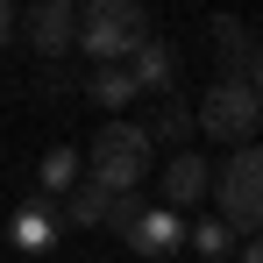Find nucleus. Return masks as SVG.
<instances>
[{"instance_id": "obj_17", "label": "nucleus", "mask_w": 263, "mask_h": 263, "mask_svg": "<svg viewBox=\"0 0 263 263\" xmlns=\"http://www.w3.org/2000/svg\"><path fill=\"white\" fill-rule=\"evenodd\" d=\"M14 43V7H7V0H0V50Z\"/></svg>"}, {"instance_id": "obj_1", "label": "nucleus", "mask_w": 263, "mask_h": 263, "mask_svg": "<svg viewBox=\"0 0 263 263\" xmlns=\"http://www.w3.org/2000/svg\"><path fill=\"white\" fill-rule=\"evenodd\" d=\"M142 43H149L142 0H92V7H79V50L92 64H128Z\"/></svg>"}, {"instance_id": "obj_13", "label": "nucleus", "mask_w": 263, "mask_h": 263, "mask_svg": "<svg viewBox=\"0 0 263 263\" xmlns=\"http://www.w3.org/2000/svg\"><path fill=\"white\" fill-rule=\"evenodd\" d=\"M92 100H100V107H128V100H135L128 64H92Z\"/></svg>"}, {"instance_id": "obj_14", "label": "nucleus", "mask_w": 263, "mask_h": 263, "mask_svg": "<svg viewBox=\"0 0 263 263\" xmlns=\"http://www.w3.org/2000/svg\"><path fill=\"white\" fill-rule=\"evenodd\" d=\"M185 135H192V114H185V107H164V114L149 121V142H171V149H185Z\"/></svg>"}, {"instance_id": "obj_5", "label": "nucleus", "mask_w": 263, "mask_h": 263, "mask_svg": "<svg viewBox=\"0 0 263 263\" xmlns=\"http://www.w3.org/2000/svg\"><path fill=\"white\" fill-rule=\"evenodd\" d=\"M29 43L43 50V57H64V50L79 43V14H71V0H43V7H29Z\"/></svg>"}, {"instance_id": "obj_18", "label": "nucleus", "mask_w": 263, "mask_h": 263, "mask_svg": "<svg viewBox=\"0 0 263 263\" xmlns=\"http://www.w3.org/2000/svg\"><path fill=\"white\" fill-rule=\"evenodd\" d=\"M242 263H263V235H249V249H242Z\"/></svg>"}, {"instance_id": "obj_4", "label": "nucleus", "mask_w": 263, "mask_h": 263, "mask_svg": "<svg viewBox=\"0 0 263 263\" xmlns=\"http://www.w3.org/2000/svg\"><path fill=\"white\" fill-rule=\"evenodd\" d=\"M214 199L228 228H263V149H235L228 164L214 171Z\"/></svg>"}, {"instance_id": "obj_9", "label": "nucleus", "mask_w": 263, "mask_h": 263, "mask_svg": "<svg viewBox=\"0 0 263 263\" xmlns=\"http://www.w3.org/2000/svg\"><path fill=\"white\" fill-rule=\"evenodd\" d=\"M128 79H135V92H164V86L178 79V50L149 36V43H142V50L128 57Z\"/></svg>"}, {"instance_id": "obj_6", "label": "nucleus", "mask_w": 263, "mask_h": 263, "mask_svg": "<svg viewBox=\"0 0 263 263\" xmlns=\"http://www.w3.org/2000/svg\"><path fill=\"white\" fill-rule=\"evenodd\" d=\"M157 192H164V206H192V199H206V192H214V164H199V157H192V149H178L171 164H164V178H157Z\"/></svg>"}, {"instance_id": "obj_19", "label": "nucleus", "mask_w": 263, "mask_h": 263, "mask_svg": "<svg viewBox=\"0 0 263 263\" xmlns=\"http://www.w3.org/2000/svg\"><path fill=\"white\" fill-rule=\"evenodd\" d=\"M249 86H256V100H263V57H256V79H249Z\"/></svg>"}, {"instance_id": "obj_7", "label": "nucleus", "mask_w": 263, "mask_h": 263, "mask_svg": "<svg viewBox=\"0 0 263 263\" xmlns=\"http://www.w3.org/2000/svg\"><path fill=\"white\" fill-rule=\"evenodd\" d=\"M57 228H64V206H57V199H43V192L22 199V206H14V249L43 256L50 242H57Z\"/></svg>"}, {"instance_id": "obj_12", "label": "nucleus", "mask_w": 263, "mask_h": 263, "mask_svg": "<svg viewBox=\"0 0 263 263\" xmlns=\"http://www.w3.org/2000/svg\"><path fill=\"white\" fill-rule=\"evenodd\" d=\"M214 43L228 50L235 79H242V64H256V29H249V22H235V14H220V22H214Z\"/></svg>"}, {"instance_id": "obj_8", "label": "nucleus", "mask_w": 263, "mask_h": 263, "mask_svg": "<svg viewBox=\"0 0 263 263\" xmlns=\"http://www.w3.org/2000/svg\"><path fill=\"white\" fill-rule=\"evenodd\" d=\"M128 249L149 256V263H157V256H178V249H185V220H178L171 206H149V214L128 228Z\"/></svg>"}, {"instance_id": "obj_11", "label": "nucleus", "mask_w": 263, "mask_h": 263, "mask_svg": "<svg viewBox=\"0 0 263 263\" xmlns=\"http://www.w3.org/2000/svg\"><path fill=\"white\" fill-rule=\"evenodd\" d=\"M107 206H114V192H100L92 178H79L64 192V220H79V228H107Z\"/></svg>"}, {"instance_id": "obj_2", "label": "nucleus", "mask_w": 263, "mask_h": 263, "mask_svg": "<svg viewBox=\"0 0 263 263\" xmlns=\"http://www.w3.org/2000/svg\"><path fill=\"white\" fill-rule=\"evenodd\" d=\"M149 171V128H135V121H107V128L92 135V157H86V178L100 192H135Z\"/></svg>"}, {"instance_id": "obj_3", "label": "nucleus", "mask_w": 263, "mask_h": 263, "mask_svg": "<svg viewBox=\"0 0 263 263\" xmlns=\"http://www.w3.org/2000/svg\"><path fill=\"white\" fill-rule=\"evenodd\" d=\"M206 135H220V142H235V149H249L263 128V100L249 79H235V71H220L214 86H206V100H199V114H192Z\"/></svg>"}, {"instance_id": "obj_15", "label": "nucleus", "mask_w": 263, "mask_h": 263, "mask_svg": "<svg viewBox=\"0 0 263 263\" xmlns=\"http://www.w3.org/2000/svg\"><path fill=\"white\" fill-rule=\"evenodd\" d=\"M185 235H192V249H199V256H228V242H235V228H228V220H199V228H185Z\"/></svg>"}, {"instance_id": "obj_16", "label": "nucleus", "mask_w": 263, "mask_h": 263, "mask_svg": "<svg viewBox=\"0 0 263 263\" xmlns=\"http://www.w3.org/2000/svg\"><path fill=\"white\" fill-rule=\"evenodd\" d=\"M142 214H149V199H142V192H114V206H107V228H114V235H128Z\"/></svg>"}, {"instance_id": "obj_10", "label": "nucleus", "mask_w": 263, "mask_h": 263, "mask_svg": "<svg viewBox=\"0 0 263 263\" xmlns=\"http://www.w3.org/2000/svg\"><path fill=\"white\" fill-rule=\"evenodd\" d=\"M79 178H86V164H79V149H71V142H57V149L43 157V171H36V192H43V199H64V192H71Z\"/></svg>"}]
</instances>
